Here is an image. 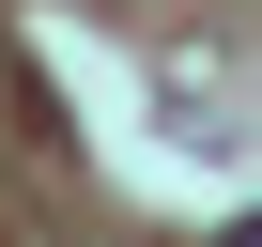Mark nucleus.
Listing matches in <instances>:
<instances>
[{"mask_svg":"<svg viewBox=\"0 0 262 247\" xmlns=\"http://www.w3.org/2000/svg\"><path fill=\"white\" fill-rule=\"evenodd\" d=\"M216 247H262V216H231V232H216Z\"/></svg>","mask_w":262,"mask_h":247,"instance_id":"1","label":"nucleus"}]
</instances>
